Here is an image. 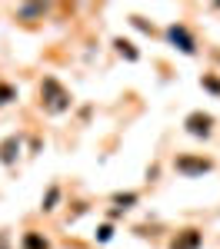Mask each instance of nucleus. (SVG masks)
Masks as SVG:
<instances>
[{"label": "nucleus", "mask_w": 220, "mask_h": 249, "mask_svg": "<svg viewBox=\"0 0 220 249\" xmlns=\"http://www.w3.org/2000/svg\"><path fill=\"white\" fill-rule=\"evenodd\" d=\"M40 103H43L47 113H63V110L70 107V93H67L54 77H47L40 83Z\"/></svg>", "instance_id": "obj_1"}, {"label": "nucleus", "mask_w": 220, "mask_h": 249, "mask_svg": "<svg viewBox=\"0 0 220 249\" xmlns=\"http://www.w3.org/2000/svg\"><path fill=\"white\" fill-rule=\"evenodd\" d=\"M207 170H210V160L203 156H177V173L183 176H203Z\"/></svg>", "instance_id": "obj_2"}, {"label": "nucleus", "mask_w": 220, "mask_h": 249, "mask_svg": "<svg viewBox=\"0 0 220 249\" xmlns=\"http://www.w3.org/2000/svg\"><path fill=\"white\" fill-rule=\"evenodd\" d=\"M210 126H214V120L207 113H190L187 116V130L194 136H210Z\"/></svg>", "instance_id": "obj_3"}, {"label": "nucleus", "mask_w": 220, "mask_h": 249, "mask_svg": "<svg viewBox=\"0 0 220 249\" xmlns=\"http://www.w3.org/2000/svg\"><path fill=\"white\" fill-rule=\"evenodd\" d=\"M167 37L174 40V43H177V47L183 50V53H194V50H197V43H194V37H190V34H187L183 27H177V23H174V27L167 30Z\"/></svg>", "instance_id": "obj_4"}, {"label": "nucleus", "mask_w": 220, "mask_h": 249, "mask_svg": "<svg viewBox=\"0 0 220 249\" xmlns=\"http://www.w3.org/2000/svg\"><path fill=\"white\" fill-rule=\"evenodd\" d=\"M170 249H200V232L197 230H183L174 236V243H170Z\"/></svg>", "instance_id": "obj_5"}, {"label": "nucleus", "mask_w": 220, "mask_h": 249, "mask_svg": "<svg viewBox=\"0 0 220 249\" xmlns=\"http://www.w3.org/2000/svg\"><path fill=\"white\" fill-rule=\"evenodd\" d=\"M20 153V140L17 136H10V140H3V143H0V160H3V163H14V156Z\"/></svg>", "instance_id": "obj_6"}, {"label": "nucleus", "mask_w": 220, "mask_h": 249, "mask_svg": "<svg viewBox=\"0 0 220 249\" xmlns=\"http://www.w3.org/2000/svg\"><path fill=\"white\" fill-rule=\"evenodd\" d=\"M23 249H50V243H47L40 232H27V236H23Z\"/></svg>", "instance_id": "obj_7"}, {"label": "nucleus", "mask_w": 220, "mask_h": 249, "mask_svg": "<svg viewBox=\"0 0 220 249\" xmlns=\"http://www.w3.org/2000/svg\"><path fill=\"white\" fill-rule=\"evenodd\" d=\"M10 100H17V90H14L10 83H0V107L10 103Z\"/></svg>", "instance_id": "obj_8"}, {"label": "nucleus", "mask_w": 220, "mask_h": 249, "mask_svg": "<svg viewBox=\"0 0 220 249\" xmlns=\"http://www.w3.org/2000/svg\"><path fill=\"white\" fill-rule=\"evenodd\" d=\"M37 14H47L43 3H30V7H20V17H37Z\"/></svg>", "instance_id": "obj_9"}, {"label": "nucleus", "mask_w": 220, "mask_h": 249, "mask_svg": "<svg viewBox=\"0 0 220 249\" xmlns=\"http://www.w3.org/2000/svg\"><path fill=\"white\" fill-rule=\"evenodd\" d=\"M117 50L123 53L127 60H137V50H134V43H127V40H117Z\"/></svg>", "instance_id": "obj_10"}, {"label": "nucleus", "mask_w": 220, "mask_h": 249, "mask_svg": "<svg viewBox=\"0 0 220 249\" xmlns=\"http://www.w3.org/2000/svg\"><path fill=\"white\" fill-rule=\"evenodd\" d=\"M134 199H137V196H134V193H127V196H123V193H120V196H114V203H120V206H123V210H127V206H130V203H134Z\"/></svg>", "instance_id": "obj_11"}, {"label": "nucleus", "mask_w": 220, "mask_h": 249, "mask_svg": "<svg viewBox=\"0 0 220 249\" xmlns=\"http://www.w3.org/2000/svg\"><path fill=\"white\" fill-rule=\"evenodd\" d=\"M57 196H60V193H57V186H54V190L47 193V199H43V210H54V203H57Z\"/></svg>", "instance_id": "obj_12"}, {"label": "nucleus", "mask_w": 220, "mask_h": 249, "mask_svg": "<svg viewBox=\"0 0 220 249\" xmlns=\"http://www.w3.org/2000/svg\"><path fill=\"white\" fill-rule=\"evenodd\" d=\"M203 87H207V90H214V93H220V80L217 77H203Z\"/></svg>", "instance_id": "obj_13"}, {"label": "nucleus", "mask_w": 220, "mask_h": 249, "mask_svg": "<svg viewBox=\"0 0 220 249\" xmlns=\"http://www.w3.org/2000/svg\"><path fill=\"white\" fill-rule=\"evenodd\" d=\"M0 249H7V236L3 232H0Z\"/></svg>", "instance_id": "obj_14"}]
</instances>
